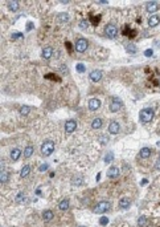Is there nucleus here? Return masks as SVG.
Listing matches in <instances>:
<instances>
[{
    "label": "nucleus",
    "instance_id": "1",
    "mask_svg": "<svg viewBox=\"0 0 160 227\" xmlns=\"http://www.w3.org/2000/svg\"><path fill=\"white\" fill-rule=\"evenodd\" d=\"M154 114H155V112H154L152 108H146V109H143V110H140L139 118H140V121H142L143 124H147V122L152 121Z\"/></svg>",
    "mask_w": 160,
    "mask_h": 227
},
{
    "label": "nucleus",
    "instance_id": "2",
    "mask_svg": "<svg viewBox=\"0 0 160 227\" xmlns=\"http://www.w3.org/2000/svg\"><path fill=\"white\" fill-rule=\"evenodd\" d=\"M54 152V142L53 141H45L44 144L41 145V154L44 157H49L50 154Z\"/></svg>",
    "mask_w": 160,
    "mask_h": 227
},
{
    "label": "nucleus",
    "instance_id": "3",
    "mask_svg": "<svg viewBox=\"0 0 160 227\" xmlns=\"http://www.w3.org/2000/svg\"><path fill=\"white\" fill-rule=\"evenodd\" d=\"M110 202H107V201H101V202H98V203L94 206V209H93V211L95 212V214H103V212H106L110 210Z\"/></svg>",
    "mask_w": 160,
    "mask_h": 227
},
{
    "label": "nucleus",
    "instance_id": "4",
    "mask_svg": "<svg viewBox=\"0 0 160 227\" xmlns=\"http://www.w3.org/2000/svg\"><path fill=\"white\" fill-rule=\"evenodd\" d=\"M88 46H89V43L86 39H78L77 41H75V51L80 52V53L85 52L86 49H88Z\"/></svg>",
    "mask_w": 160,
    "mask_h": 227
},
{
    "label": "nucleus",
    "instance_id": "5",
    "mask_svg": "<svg viewBox=\"0 0 160 227\" xmlns=\"http://www.w3.org/2000/svg\"><path fill=\"white\" fill-rule=\"evenodd\" d=\"M122 106H123V102H122L121 98H118V97L113 98V101L110 104V112H113V113L114 112H119Z\"/></svg>",
    "mask_w": 160,
    "mask_h": 227
},
{
    "label": "nucleus",
    "instance_id": "6",
    "mask_svg": "<svg viewBox=\"0 0 160 227\" xmlns=\"http://www.w3.org/2000/svg\"><path fill=\"white\" fill-rule=\"evenodd\" d=\"M116 33H118V28H116V25H114V24H107L106 28H105V35H106L107 37H115Z\"/></svg>",
    "mask_w": 160,
    "mask_h": 227
},
{
    "label": "nucleus",
    "instance_id": "7",
    "mask_svg": "<svg viewBox=\"0 0 160 227\" xmlns=\"http://www.w3.org/2000/svg\"><path fill=\"white\" fill-rule=\"evenodd\" d=\"M89 110H98L99 108H101V101L98 100V98H90V100H89Z\"/></svg>",
    "mask_w": 160,
    "mask_h": 227
},
{
    "label": "nucleus",
    "instance_id": "8",
    "mask_svg": "<svg viewBox=\"0 0 160 227\" xmlns=\"http://www.w3.org/2000/svg\"><path fill=\"white\" fill-rule=\"evenodd\" d=\"M75 128H77V122H75L74 120H67V121L65 122V132L66 133L74 132Z\"/></svg>",
    "mask_w": 160,
    "mask_h": 227
},
{
    "label": "nucleus",
    "instance_id": "9",
    "mask_svg": "<svg viewBox=\"0 0 160 227\" xmlns=\"http://www.w3.org/2000/svg\"><path fill=\"white\" fill-rule=\"evenodd\" d=\"M119 130H121V126H119V124L116 121H111L110 124H108V132H110L111 134H118Z\"/></svg>",
    "mask_w": 160,
    "mask_h": 227
},
{
    "label": "nucleus",
    "instance_id": "10",
    "mask_svg": "<svg viewBox=\"0 0 160 227\" xmlns=\"http://www.w3.org/2000/svg\"><path fill=\"white\" fill-rule=\"evenodd\" d=\"M90 80L93 81V83H98V81H101L102 78V72L101 70H93V72H90Z\"/></svg>",
    "mask_w": 160,
    "mask_h": 227
},
{
    "label": "nucleus",
    "instance_id": "11",
    "mask_svg": "<svg viewBox=\"0 0 160 227\" xmlns=\"http://www.w3.org/2000/svg\"><path fill=\"white\" fill-rule=\"evenodd\" d=\"M159 24H160V15H152L150 19H148V25H150L151 28L159 25Z\"/></svg>",
    "mask_w": 160,
    "mask_h": 227
},
{
    "label": "nucleus",
    "instance_id": "12",
    "mask_svg": "<svg viewBox=\"0 0 160 227\" xmlns=\"http://www.w3.org/2000/svg\"><path fill=\"white\" fill-rule=\"evenodd\" d=\"M146 9H147V12H150V13H155L156 11L159 9V4L156 1H148Z\"/></svg>",
    "mask_w": 160,
    "mask_h": 227
},
{
    "label": "nucleus",
    "instance_id": "13",
    "mask_svg": "<svg viewBox=\"0 0 160 227\" xmlns=\"http://www.w3.org/2000/svg\"><path fill=\"white\" fill-rule=\"evenodd\" d=\"M21 150L19 149V147H15V149H12L11 150V153H9V155H11V160L12 161H19V158L21 157Z\"/></svg>",
    "mask_w": 160,
    "mask_h": 227
},
{
    "label": "nucleus",
    "instance_id": "14",
    "mask_svg": "<svg viewBox=\"0 0 160 227\" xmlns=\"http://www.w3.org/2000/svg\"><path fill=\"white\" fill-rule=\"evenodd\" d=\"M52 54H53V49H52V46H45V48L42 49V52H41L42 59H45V60H49L50 57H52Z\"/></svg>",
    "mask_w": 160,
    "mask_h": 227
},
{
    "label": "nucleus",
    "instance_id": "15",
    "mask_svg": "<svg viewBox=\"0 0 160 227\" xmlns=\"http://www.w3.org/2000/svg\"><path fill=\"white\" fill-rule=\"evenodd\" d=\"M118 176H119V169L116 168V166H111V168H108V170H107V177L108 178H116Z\"/></svg>",
    "mask_w": 160,
    "mask_h": 227
},
{
    "label": "nucleus",
    "instance_id": "16",
    "mask_svg": "<svg viewBox=\"0 0 160 227\" xmlns=\"http://www.w3.org/2000/svg\"><path fill=\"white\" fill-rule=\"evenodd\" d=\"M54 217V212L52 210H45L44 212H42V219H44V222H50V220L53 219Z\"/></svg>",
    "mask_w": 160,
    "mask_h": 227
},
{
    "label": "nucleus",
    "instance_id": "17",
    "mask_svg": "<svg viewBox=\"0 0 160 227\" xmlns=\"http://www.w3.org/2000/svg\"><path fill=\"white\" fill-rule=\"evenodd\" d=\"M102 125H103V120L102 118H94L91 122V128L93 129H101Z\"/></svg>",
    "mask_w": 160,
    "mask_h": 227
},
{
    "label": "nucleus",
    "instance_id": "18",
    "mask_svg": "<svg viewBox=\"0 0 160 227\" xmlns=\"http://www.w3.org/2000/svg\"><path fill=\"white\" fill-rule=\"evenodd\" d=\"M130 205H131L130 198H122L121 201H119V206H121V209H128Z\"/></svg>",
    "mask_w": 160,
    "mask_h": 227
},
{
    "label": "nucleus",
    "instance_id": "19",
    "mask_svg": "<svg viewBox=\"0 0 160 227\" xmlns=\"http://www.w3.org/2000/svg\"><path fill=\"white\" fill-rule=\"evenodd\" d=\"M139 155L142 158H144V160H146V158H150L151 157V149H150V147H143V149L140 150Z\"/></svg>",
    "mask_w": 160,
    "mask_h": 227
},
{
    "label": "nucleus",
    "instance_id": "20",
    "mask_svg": "<svg viewBox=\"0 0 160 227\" xmlns=\"http://www.w3.org/2000/svg\"><path fill=\"white\" fill-rule=\"evenodd\" d=\"M58 209L61 210V211H66V210L69 209V199H62V201L58 203Z\"/></svg>",
    "mask_w": 160,
    "mask_h": 227
},
{
    "label": "nucleus",
    "instance_id": "21",
    "mask_svg": "<svg viewBox=\"0 0 160 227\" xmlns=\"http://www.w3.org/2000/svg\"><path fill=\"white\" fill-rule=\"evenodd\" d=\"M29 173H31V166H29V165H25V166H23V169H21L20 177H21V178H27Z\"/></svg>",
    "mask_w": 160,
    "mask_h": 227
},
{
    "label": "nucleus",
    "instance_id": "22",
    "mask_svg": "<svg viewBox=\"0 0 160 227\" xmlns=\"http://www.w3.org/2000/svg\"><path fill=\"white\" fill-rule=\"evenodd\" d=\"M7 5H8V9L12 11V12H16L19 9V1H8Z\"/></svg>",
    "mask_w": 160,
    "mask_h": 227
},
{
    "label": "nucleus",
    "instance_id": "23",
    "mask_svg": "<svg viewBox=\"0 0 160 227\" xmlns=\"http://www.w3.org/2000/svg\"><path fill=\"white\" fill-rule=\"evenodd\" d=\"M20 114L21 116H28L29 114V112H31V108L29 106H27V105H23V106H20Z\"/></svg>",
    "mask_w": 160,
    "mask_h": 227
},
{
    "label": "nucleus",
    "instance_id": "24",
    "mask_svg": "<svg viewBox=\"0 0 160 227\" xmlns=\"http://www.w3.org/2000/svg\"><path fill=\"white\" fill-rule=\"evenodd\" d=\"M32 154H33V146H31V145H29V146H27L25 150H24V157L29 158Z\"/></svg>",
    "mask_w": 160,
    "mask_h": 227
},
{
    "label": "nucleus",
    "instance_id": "25",
    "mask_svg": "<svg viewBox=\"0 0 160 227\" xmlns=\"http://www.w3.org/2000/svg\"><path fill=\"white\" fill-rule=\"evenodd\" d=\"M8 179H9V176H8V173H5L4 170H1V174H0V182L4 185V183L8 182Z\"/></svg>",
    "mask_w": 160,
    "mask_h": 227
},
{
    "label": "nucleus",
    "instance_id": "26",
    "mask_svg": "<svg viewBox=\"0 0 160 227\" xmlns=\"http://www.w3.org/2000/svg\"><path fill=\"white\" fill-rule=\"evenodd\" d=\"M72 183L74 186H80V185H82L83 183V178L82 177H74V178L72 179Z\"/></svg>",
    "mask_w": 160,
    "mask_h": 227
},
{
    "label": "nucleus",
    "instance_id": "27",
    "mask_svg": "<svg viewBox=\"0 0 160 227\" xmlns=\"http://www.w3.org/2000/svg\"><path fill=\"white\" fill-rule=\"evenodd\" d=\"M113 160H114V153H113V152H108L107 154L105 155V158H103L105 163H110Z\"/></svg>",
    "mask_w": 160,
    "mask_h": 227
},
{
    "label": "nucleus",
    "instance_id": "28",
    "mask_svg": "<svg viewBox=\"0 0 160 227\" xmlns=\"http://www.w3.org/2000/svg\"><path fill=\"white\" fill-rule=\"evenodd\" d=\"M58 20H60V21H62V23H65V21L69 20V15H67L66 12L60 13V15H58Z\"/></svg>",
    "mask_w": 160,
    "mask_h": 227
},
{
    "label": "nucleus",
    "instance_id": "29",
    "mask_svg": "<svg viewBox=\"0 0 160 227\" xmlns=\"http://www.w3.org/2000/svg\"><path fill=\"white\" fill-rule=\"evenodd\" d=\"M138 225H139V227H144L147 225V218H146L144 215H142V217L139 218V220H138Z\"/></svg>",
    "mask_w": 160,
    "mask_h": 227
},
{
    "label": "nucleus",
    "instance_id": "30",
    "mask_svg": "<svg viewBox=\"0 0 160 227\" xmlns=\"http://www.w3.org/2000/svg\"><path fill=\"white\" fill-rule=\"evenodd\" d=\"M126 51L128 52V53H135V52H136V46L134 44H128L126 46Z\"/></svg>",
    "mask_w": 160,
    "mask_h": 227
},
{
    "label": "nucleus",
    "instance_id": "31",
    "mask_svg": "<svg viewBox=\"0 0 160 227\" xmlns=\"http://www.w3.org/2000/svg\"><path fill=\"white\" fill-rule=\"evenodd\" d=\"M78 27H80L81 29H88V27H89V23L86 20H82V21H80V24H78Z\"/></svg>",
    "mask_w": 160,
    "mask_h": 227
},
{
    "label": "nucleus",
    "instance_id": "32",
    "mask_svg": "<svg viewBox=\"0 0 160 227\" xmlns=\"http://www.w3.org/2000/svg\"><path fill=\"white\" fill-rule=\"evenodd\" d=\"M75 68H77V72H80V73H83L86 70V68H85V65L83 64H77V67Z\"/></svg>",
    "mask_w": 160,
    "mask_h": 227
},
{
    "label": "nucleus",
    "instance_id": "33",
    "mask_svg": "<svg viewBox=\"0 0 160 227\" xmlns=\"http://www.w3.org/2000/svg\"><path fill=\"white\" fill-rule=\"evenodd\" d=\"M12 39L13 40L23 39V33H21V32H15V33H12Z\"/></svg>",
    "mask_w": 160,
    "mask_h": 227
},
{
    "label": "nucleus",
    "instance_id": "34",
    "mask_svg": "<svg viewBox=\"0 0 160 227\" xmlns=\"http://www.w3.org/2000/svg\"><path fill=\"white\" fill-rule=\"evenodd\" d=\"M99 142H101L102 145H106L108 142V137L107 136H101L99 137Z\"/></svg>",
    "mask_w": 160,
    "mask_h": 227
},
{
    "label": "nucleus",
    "instance_id": "35",
    "mask_svg": "<svg viewBox=\"0 0 160 227\" xmlns=\"http://www.w3.org/2000/svg\"><path fill=\"white\" fill-rule=\"evenodd\" d=\"M154 54V52H152V49H147V51H144V56H147V57H151Z\"/></svg>",
    "mask_w": 160,
    "mask_h": 227
},
{
    "label": "nucleus",
    "instance_id": "36",
    "mask_svg": "<svg viewBox=\"0 0 160 227\" xmlns=\"http://www.w3.org/2000/svg\"><path fill=\"white\" fill-rule=\"evenodd\" d=\"M48 168H49V165H48V163H44V165H41V166L39 168V170H40V171H45Z\"/></svg>",
    "mask_w": 160,
    "mask_h": 227
},
{
    "label": "nucleus",
    "instance_id": "37",
    "mask_svg": "<svg viewBox=\"0 0 160 227\" xmlns=\"http://www.w3.org/2000/svg\"><path fill=\"white\" fill-rule=\"evenodd\" d=\"M23 199H24V194H23V193H19L17 197H16V201H17V202H21Z\"/></svg>",
    "mask_w": 160,
    "mask_h": 227
},
{
    "label": "nucleus",
    "instance_id": "38",
    "mask_svg": "<svg viewBox=\"0 0 160 227\" xmlns=\"http://www.w3.org/2000/svg\"><path fill=\"white\" fill-rule=\"evenodd\" d=\"M107 222H108L107 218H101V220H99V223H101V225H106Z\"/></svg>",
    "mask_w": 160,
    "mask_h": 227
},
{
    "label": "nucleus",
    "instance_id": "39",
    "mask_svg": "<svg viewBox=\"0 0 160 227\" xmlns=\"http://www.w3.org/2000/svg\"><path fill=\"white\" fill-rule=\"evenodd\" d=\"M31 29H33V24L28 23V24H27V31H31Z\"/></svg>",
    "mask_w": 160,
    "mask_h": 227
},
{
    "label": "nucleus",
    "instance_id": "40",
    "mask_svg": "<svg viewBox=\"0 0 160 227\" xmlns=\"http://www.w3.org/2000/svg\"><path fill=\"white\" fill-rule=\"evenodd\" d=\"M159 161H160V155H159Z\"/></svg>",
    "mask_w": 160,
    "mask_h": 227
},
{
    "label": "nucleus",
    "instance_id": "41",
    "mask_svg": "<svg viewBox=\"0 0 160 227\" xmlns=\"http://www.w3.org/2000/svg\"><path fill=\"white\" fill-rule=\"evenodd\" d=\"M81 227H83V226H81Z\"/></svg>",
    "mask_w": 160,
    "mask_h": 227
}]
</instances>
